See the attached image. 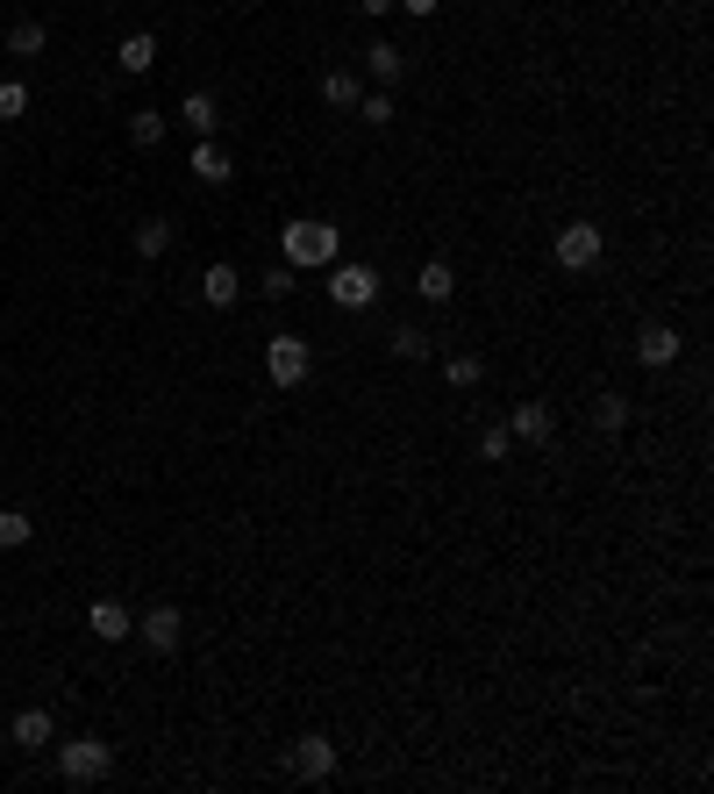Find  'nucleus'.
Wrapping results in <instances>:
<instances>
[{"mask_svg": "<svg viewBox=\"0 0 714 794\" xmlns=\"http://www.w3.org/2000/svg\"><path fill=\"white\" fill-rule=\"evenodd\" d=\"M86 630H93L101 644H122V638H137V622H129V608H122L115 594H101V602L86 608Z\"/></svg>", "mask_w": 714, "mask_h": 794, "instance_id": "8", "label": "nucleus"}, {"mask_svg": "<svg viewBox=\"0 0 714 794\" xmlns=\"http://www.w3.org/2000/svg\"><path fill=\"white\" fill-rule=\"evenodd\" d=\"M8 51L15 58H43V22H15V29H8Z\"/></svg>", "mask_w": 714, "mask_h": 794, "instance_id": "26", "label": "nucleus"}, {"mask_svg": "<svg viewBox=\"0 0 714 794\" xmlns=\"http://www.w3.org/2000/svg\"><path fill=\"white\" fill-rule=\"evenodd\" d=\"M193 179H201V187H229V179H237V165H229V151H221L215 137L193 143Z\"/></svg>", "mask_w": 714, "mask_h": 794, "instance_id": "12", "label": "nucleus"}, {"mask_svg": "<svg viewBox=\"0 0 714 794\" xmlns=\"http://www.w3.org/2000/svg\"><path fill=\"white\" fill-rule=\"evenodd\" d=\"M329 301H336V308H372L379 301V273L372 265H329Z\"/></svg>", "mask_w": 714, "mask_h": 794, "instance_id": "5", "label": "nucleus"}, {"mask_svg": "<svg viewBox=\"0 0 714 794\" xmlns=\"http://www.w3.org/2000/svg\"><path fill=\"white\" fill-rule=\"evenodd\" d=\"M29 115V87L22 79H0V122H22Z\"/></svg>", "mask_w": 714, "mask_h": 794, "instance_id": "28", "label": "nucleus"}, {"mask_svg": "<svg viewBox=\"0 0 714 794\" xmlns=\"http://www.w3.org/2000/svg\"><path fill=\"white\" fill-rule=\"evenodd\" d=\"M508 451H514L508 423H486V430H479V458H494V466H500V458H508Z\"/></svg>", "mask_w": 714, "mask_h": 794, "instance_id": "27", "label": "nucleus"}, {"mask_svg": "<svg viewBox=\"0 0 714 794\" xmlns=\"http://www.w3.org/2000/svg\"><path fill=\"white\" fill-rule=\"evenodd\" d=\"M393 8H408V15H422V22H429V15L443 8V0H393Z\"/></svg>", "mask_w": 714, "mask_h": 794, "instance_id": "30", "label": "nucleus"}, {"mask_svg": "<svg viewBox=\"0 0 714 794\" xmlns=\"http://www.w3.org/2000/svg\"><path fill=\"white\" fill-rule=\"evenodd\" d=\"M107 766H115V752H107L101 738H65L58 744V773H65V787H93V780H107Z\"/></svg>", "mask_w": 714, "mask_h": 794, "instance_id": "2", "label": "nucleus"}, {"mask_svg": "<svg viewBox=\"0 0 714 794\" xmlns=\"http://www.w3.org/2000/svg\"><path fill=\"white\" fill-rule=\"evenodd\" d=\"M357 8H365V15H386V8H393V0H357Z\"/></svg>", "mask_w": 714, "mask_h": 794, "instance_id": "31", "label": "nucleus"}, {"mask_svg": "<svg viewBox=\"0 0 714 794\" xmlns=\"http://www.w3.org/2000/svg\"><path fill=\"white\" fill-rule=\"evenodd\" d=\"M508 437H514V444H550V437H558V423H550V408H544V401H514V415H508Z\"/></svg>", "mask_w": 714, "mask_h": 794, "instance_id": "9", "label": "nucleus"}, {"mask_svg": "<svg viewBox=\"0 0 714 794\" xmlns=\"http://www.w3.org/2000/svg\"><path fill=\"white\" fill-rule=\"evenodd\" d=\"M137 251H143V259H165V251H171V223H165V215L137 223Z\"/></svg>", "mask_w": 714, "mask_h": 794, "instance_id": "23", "label": "nucleus"}, {"mask_svg": "<svg viewBox=\"0 0 714 794\" xmlns=\"http://www.w3.org/2000/svg\"><path fill=\"white\" fill-rule=\"evenodd\" d=\"M415 294H422V301H450V294H458V273H450L443 259H429L422 273H415Z\"/></svg>", "mask_w": 714, "mask_h": 794, "instance_id": "18", "label": "nucleus"}, {"mask_svg": "<svg viewBox=\"0 0 714 794\" xmlns=\"http://www.w3.org/2000/svg\"><path fill=\"white\" fill-rule=\"evenodd\" d=\"M386 351H393L400 365H422V358H429V329H422V323H393Z\"/></svg>", "mask_w": 714, "mask_h": 794, "instance_id": "17", "label": "nucleus"}, {"mask_svg": "<svg viewBox=\"0 0 714 794\" xmlns=\"http://www.w3.org/2000/svg\"><path fill=\"white\" fill-rule=\"evenodd\" d=\"M137 638H143V644H151V652H157V658H171V652H179V638H187V616H179V608H171V602H157V608H151V616H143V622H137Z\"/></svg>", "mask_w": 714, "mask_h": 794, "instance_id": "6", "label": "nucleus"}, {"mask_svg": "<svg viewBox=\"0 0 714 794\" xmlns=\"http://www.w3.org/2000/svg\"><path fill=\"white\" fill-rule=\"evenodd\" d=\"M629 415H636L629 394H600V401H594V430H600V437H622V430H629Z\"/></svg>", "mask_w": 714, "mask_h": 794, "instance_id": "19", "label": "nucleus"}, {"mask_svg": "<svg viewBox=\"0 0 714 794\" xmlns=\"http://www.w3.org/2000/svg\"><path fill=\"white\" fill-rule=\"evenodd\" d=\"M29 537H36V522L22 516V508H0V552H22Z\"/></svg>", "mask_w": 714, "mask_h": 794, "instance_id": "25", "label": "nucleus"}, {"mask_svg": "<svg viewBox=\"0 0 714 794\" xmlns=\"http://www.w3.org/2000/svg\"><path fill=\"white\" fill-rule=\"evenodd\" d=\"M350 115L365 122V129H386V122H393V93H386V87H379V93H357Z\"/></svg>", "mask_w": 714, "mask_h": 794, "instance_id": "22", "label": "nucleus"}, {"mask_svg": "<svg viewBox=\"0 0 714 794\" xmlns=\"http://www.w3.org/2000/svg\"><path fill=\"white\" fill-rule=\"evenodd\" d=\"M115 65L129 72V79H143V72L157 65V36L151 29H129V36H122V51H115Z\"/></svg>", "mask_w": 714, "mask_h": 794, "instance_id": "13", "label": "nucleus"}, {"mask_svg": "<svg viewBox=\"0 0 714 794\" xmlns=\"http://www.w3.org/2000/svg\"><path fill=\"white\" fill-rule=\"evenodd\" d=\"M600 251H608L600 223H564V229H558V265H564V273H594Z\"/></svg>", "mask_w": 714, "mask_h": 794, "instance_id": "4", "label": "nucleus"}, {"mask_svg": "<svg viewBox=\"0 0 714 794\" xmlns=\"http://www.w3.org/2000/svg\"><path fill=\"white\" fill-rule=\"evenodd\" d=\"M443 380H450V387L464 394V387H479V380H486V365H479L472 351H450V358H443Z\"/></svg>", "mask_w": 714, "mask_h": 794, "instance_id": "21", "label": "nucleus"}, {"mask_svg": "<svg viewBox=\"0 0 714 794\" xmlns=\"http://www.w3.org/2000/svg\"><path fill=\"white\" fill-rule=\"evenodd\" d=\"M636 358H643L650 373L672 365V358H679V329H672V323H643V329H636Z\"/></svg>", "mask_w": 714, "mask_h": 794, "instance_id": "10", "label": "nucleus"}, {"mask_svg": "<svg viewBox=\"0 0 714 794\" xmlns=\"http://www.w3.org/2000/svg\"><path fill=\"white\" fill-rule=\"evenodd\" d=\"M357 93H365V87H357V72H322V101L329 108H357Z\"/></svg>", "mask_w": 714, "mask_h": 794, "instance_id": "24", "label": "nucleus"}, {"mask_svg": "<svg viewBox=\"0 0 714 794\" xmlns=\"http://www.w3.org/2000/svg\"><path fill=\"white\" fill-rule=\"evenodd\" d=\"M286 759H293V773H301V780H329V773H336V744H329L322 730H307V738H293Z\"/></svg>", "mask_w": 714, "mask_h": 794, "instance_id": "7", "label": "nucleus"}, {"mask_svg": "<svg viewBox=\"0 0 714 794\" xmlns=\"http://www.w3.org/2000/svg\"><path fill=\"white\" fill-rule=\"evenodd\" d=\"M237 294H243L237 265H207V273H201V301H207V308H237Z\"/></svg>", "mask_w": 714, "mask_h": 794, "instance_id": "14", "label": "nucleus"}, {"mask_svg": "<svg viewBox=\"0 0 714 794\" xmlns=\"http://www.w3.org/2000/svg\"><path fill=\"white\" fill-rule=\"evenodd\" d=\"M265 373H272V387H286V394H293V387L315 373V351H307V337H293V329H286V337H272V344H265Z\"/></svg>", "mask_w": 714, "mask_h": 794, "instance_id": "3", "label": "nucleus"}, {"mask_svg": "<svg viewBox=\"0 0 714 794\" xmlns=\"http://www.w3.org/2000/svg\"><path fill=\"white\" fill-rule=\"evenodd\" d=\"M8 738H15L22 752H43V744H58V723H51V708H15V723H8Z\"/></svg>", "mask_w": 714, "mask_h": 794, "instance_id": "11", "label": "nucleus"}, {"mask_svg": "<svg viewBox=\"0 0 714 794\" xmlns=\"http://www.w3.org/2000/svg\"><path fill=\"white\" fill-rule=\"evenodd\" d=\"M179 122H187L193 137H215V129H221V108H215V93H187V101H179Z\"/></svg>", "mask_w": 714, "mask_h": 794, "instance_id": "16", "label": "nucleus"}, {"mask_svg": "<svg viewBox=\"0 0 714 794\" xmlns=\"http://www.w3.org/2000/svg\"><path fill=\"white\" fill-rule=\"evenodd\" d=\"M265 294H272V301L293 294V265H272V273H265Z\"/></svg>", "mask_w": 714, "mask_h": 794, "instance_id": "29", "label": "nucleus"}, {"mask_svg": "<svg viewBox=\"0 0 714 794\" xmlns=\"http://www.w3.org/2000/svg\"><path fill=\"white\" fill-rule=\"evenodd\" d=\"M279 251H286L293 273H307V265H322V273H329V265H336V251H343V237L329 223H315V215H301V223L279 229Z\"/></svg>", "mask_w": 714, "mask_h": 794, "instance_id": "1", "label": "nucleus"}, {"mask_svg": "<svg viewBox=\"0 0 714 794\" xmlns=\"http://www.w3.org/2000/svg\"><path fill=\"white\" fill-rule=\"evenodd\" d=\"M129 143H137V151H157V143H165V115H157V108H137V115H129Z\"/></svg>", "mask_w": 714, "mask_h": 794, "instance_id": "20", "label": "nucleus"}, {"mask_svg": "<svg viewBox=\"0 0 714 794\" xmlns=\"http://www.w3.org/2000/svg\"><path fill=\"white\" fill-rule=\"evenodd\" d=\"M365 72H372L379 87H393V79L408 72V51H400V43H386V36H379V43H365Z\"/></svg>", "mask_w": 714, "mask_h": 794, "instance_id": "15", "label": "nucleus"}]
</instances>
